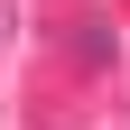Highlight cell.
<instances>
[{
	"mask_svg": "<svg viewBox=\"0 0 130 130\" xmlns=\"http://www.w3.org/2000/svg\"><path fill=\"white\" fill-rule=\"evenodd\" d=\"M65 56H74V65H93V74H102V65L121 56V37H111L102 19H65Z\"/></svg>",
	"mask_w": 130,
	"mask_h": 130,
	"instance_id": "obj_1",
	"label": "cell"
}]
</instances>
